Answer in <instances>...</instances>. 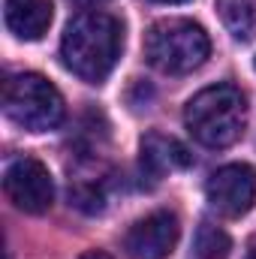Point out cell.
Returning <instances> with one entry per match:
<instances>
[{
  "mask_svg": "<svg viewBox=\"0 0 256 259\" xmlns=\"http://www.w3.org/2000/svg\"><path fill=\"white\" fill-rule=\"evenodd\" d=\"M124 49V27L109 12H81L64 30L61 58L64 66L88 84H100L109 78Z\"/></svg>",
  "mask_w": 256,
  "mask_h": 259,
  "instance_id": "6da1fadb",
  "label": "cell"
},
{
  "mask_svg": "<svg viewBox=\"0 0 256 259\" xmlns=\"http://www.w3.org/2000/svg\"><path fill=\"white\" fill-rule=\"evenodd\" d=\"M190 136L205 148H229L247 124V103L235 84H211L199 91L184 109Z\"/></svg>",
  "mask_w": 256,
  "mask_h": 259,
  "instance_id": "7a4b0ae2",
  "label": "cell"
},
{
  "mask_svg": "<svg viewBox=\"0 0 256 259\" xmlns=\"http://www.w3.org/2000/svg\"><path fill=\"white\" fill-rule=\"evenodd\" d=\"M211 39L202 24L190 18H163L151 24L145 36V58L148 64L166 75H184L208 61Z\"/></svg>",
  "mask_w": 256,
  "mask_h": 259,
  "instance_id": "3957f363",
  "label": "cell"
},
{
  "mask_svg": "<svg viewBox=\"0 0 256 259\" xmlns=\"http://www.w3.org/2000/svg\"><path fill=\"white\" fill-rule=\"evenodd\" d=\"M3 115L27 133H46L64 121V97L39 72H18L3 81Z\"/></svg>",
  "mask_w": 256,
  "mask_h": 259,
  "instance_id": "277c9868",
  "label": "cell"
},
{
  "mask_svg": "<svg viewBox=\"0 0 256 259\" xmlns=\"http://www.w3.org/2000/svg\"><path fill=\"white\" fill-rule=\"evenodd\" d=\"M3 190L9 202L24 214H46L55 202V181L46 163L36 157H18L3 175Z\"/></svg>",
  "mask_w": 256,
  "mask_h": 259,
  "instance_id": "5b68a950",
  "label": "cell"
},
{
  "mask_svg": "<svg viewBox=\"0 0 256 259\" xmlns=\"http://www.w3.org/2000/svg\"><path fill=\"white\" fill-rule=\"evenodd\" d=\"M208 205L223 217H241L256 205V169L247 163H229L211 172L205 184Z\"/></svg>",
  "mask_w": 256,
  "mask_h": 259,
  "instance_id": "8992f818",
  "label": "cell"
},
{
  "mask_svg": "<svg viewBox=\"0 0 256 259\" xmlns=\"http://www.w3.org/2000/svg\"><path fill=\"white\" fill-rule=\"evenodd\" d=\"M181 226L172 211H154L136 220L124 235V250L130 259H166L178 244Z\"/></svg>",
  "mask_w": 256,
  "mask_h": 259,
  "instance_id": "52a82bcc",
  "label": "cell"
},
{
  "mask_svg": "<svg viewBox=\"0 0 256 259\" xmlns=\"http://www.w3.org/2000/svg\"><path fill=\"white\" fill-rule=\"evenodd\" d=\"M193 163V154L172 136L163 133H148L142 139V172L154 181H160L166 172L187 169Z\"/></svg>",
  "mask_w": 256,
  "mask_h": 259,
  "instance_id": "ba28073f",
  "label": "cell"
},
{
  "mask_svg": "<svg viewBox=\"0 0 256 259\" xmlns=\"http://www.w3.org/2000/svg\"><path fill=\"white\" fill-rule=\"evenodd\" d=\"M52 15H55L52 0H6V3H3L6 27H9L18 39H24V42L42 39V36L49 33Z\"/></svg>",
  "mask_w": 256,
  "mask_h": 259,
  "instance_id": "9c48e42d",
  "label": "cell"
},
{
  "mask_svg": "<svg viewBox=\"0 0 256 259\" xmlns=\"http://www.w3.org/2000/svg\"><path fill=\"white\" fill-rule=\"evenodd\" d=\"M217 12L235 39L247 42L256 36V0H217Z\"/></svg>",
  "mask_w": 256,
  "mask_h": 259,
  "instance_id": "30bf717a",
  "label": "cell"
},
{
  "mask_svg": "<svg viewBox=\"0 0 256 259\" xmlns=\"http://www.w3.org/2000/svg\"><path fill=\"white\" fill-rule=\"evenodd\" d=\"M229 247H232V241L220 226H214L208 220L199 223V229H196V253L202 259H226Z\"/></svg>",
  "mask_w": 256,
  "mask_h": 259,
  "instance_id": "8fae6325",
  "label": "cell"
},
{
  "mask_svg": "<svg viewBox=\"0 0 256 259\" xmlns=\"http://www.w3.org/2000/svg\"><path fill=\"white\" fill-rule=\"evenodd\" d=\"M81 259H112L109 253H103V250H91V253H84Z\"/></svg>",
  "mask_w": 256,
  "mask_h": 259,
  "instance_id": "7c38bea8",
  "label": "cell"
},
{
  "mask_svg": "<svg viewBox=\"0 0 256 259\" xmlns=\"http://www.w3.org/2000/svg\"><path fill=\"white\" fill-rule=\"evenodd\" d=\"M72 3H78V6H97V3H106V0H72Z\"/></svg>",
  "mask_w": 256,
  "mask_h": 259,
  "instance_id": "4fadbf2b",
  "label": "cell"
},
{
  "mask_svg": "<svg viewBox=\"0 0 256 259\" xmlns=\"http://www.w3.org/2000/svg\"><path fill=\"white\" fill-rule=\"evenodd\" d=\"M247 259H256V238L250 241V247H247Z\"/></svg>",
  "mask_w": 256,
  "mask_h": 259,
  "instance_id": "5bb4252c",
  "label": "cell"
},
{
  "mask_svg": "<svg viewBox=\"0 0 256 259\" xmlns=\"http://www.w3.org/2000/svg\"><path fill=\"white\" fill-rule=\"evenodd\" d=\"M154 3H187V0H154Z\"/></svg>",
  "mask_w": 256,
  "mask_h": 259,
  "instance_id": "9a60e30c",
  "label": "cell"
},
{
  "mask_svg": "<svg viewBox=\"0 0 256 259\" xmlns=\"http://www.w3.org/2000/svg\"><path fill=\"white\" fill-rule=\"evenodd\" d=\"M253 69H256V58H253Z\"/></svg>",
  "mask_w": 256,
  "mask_h": 259,
  "instance_id": "2e32d148",
  "label": "cell"
}]
</instances>
